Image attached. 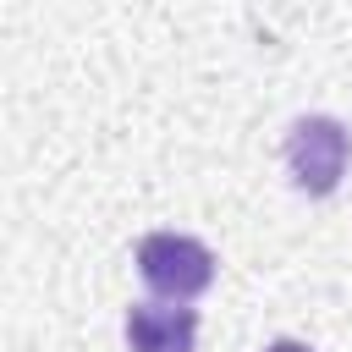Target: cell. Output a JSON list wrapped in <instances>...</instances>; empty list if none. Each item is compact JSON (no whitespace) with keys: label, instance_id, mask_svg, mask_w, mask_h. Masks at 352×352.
<instances>
[{"label":"cell","instance_id":"3957f363","mask_svg":"<svg viewBox=\"0 0 352 352\" xmlns=\"http://www.w3.org/2000/svg\"><path fill=\"white\" fill-rule=\"evenodd\" d=\"M126 346L132 352H192L198 314L182 302H132L126 308Z\"/></svg>","mask_w":352,"mask_h":352},{"label":"cell","instance_id":"277c9868","mask_svg":"<svg viewBox=\"0 0 352 352\" xmlns=\"http://www.w3.org/2000/svg\"><path fill=\"white\" fill-rule=\"evenodd\" d=\"M264 352H308V346H302V341H270Z\"/></svg>","mask_w":352,"mask_h":352},{"label":"cell","instance_id":"6da1fadb","mask_svg":"<svg viewBox=\"0 0 352 352\" xmlns=\"http://www.w3.org/2000/svg\"><path fill=\"white\" fill-rule=\"evenodd\" d=\"M286 165L302 192H336L352 165V132L336 116H297L286 132Z\"/></svg>","mask_w":352,"mask_h":352},{"label":"cell","instance_id":"7a4b0ae2","mask_svg":"<svg viewBox=\"0 0 352 352\" xmlns=\"http://www.w3.org/2000/svg\"><path fill=\"white\" fill-rule=\"evenodd\" d=\"M138 270L143 280L170 297V302H187L198 297L209 280H214V253L198 242V236H182V231H148L138 242Z\"/></svg>","mask_w":352,"mask_h":352}]
</instances>
